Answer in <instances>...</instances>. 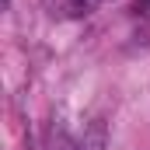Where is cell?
Wrapping results in <instances>:
<instances>
[{"label": "cell", "instance_id": "cell-2", "mask_svg": "<svg viewBox=\"0 0 150 150\" xmlns=\"http://www.w3.org/2000/svg\"><path fill=\"white\" fill-rule=\"evenodd\" d=\"M45 150H80V143L70 140V133L67 129H49V136H45Z\"/></svg>", "mask_w": 150, "mask_h": 150}, {"label": "cell", "instance_id": "cell-1", "mask_svg": "<svg viewBox=\"0 0 150 150\" xmlns=\"http://www.w3.org/2000/svg\"><path fill=\"white\" fill-rule=\"evenodd\" d=\"M42 7H45V14L49 18H84V14H91V0H42Z\"/></svg>", "mask_w": 150, "mask_h": 150}, {"label": "cell", "instance_id": "cell-3", "mask_svg": "<svg viewBox=\"0 0 150 150\" xmlns=\"http://www.w3.org/2000/svg\"><path fill=\"white\" fill-rule=\"evenodd\" d=\"M91 4H101V0H91Z\"/></svg>", "mask_w": 150, "mask_h": 150}]
</instances>
